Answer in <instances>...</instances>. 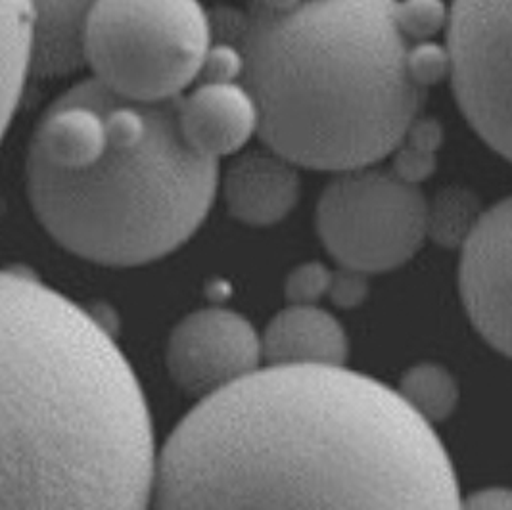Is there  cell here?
Instances as JSON below:
<instances>
[{
    "mask_svg": "<svg viewBox=\"0 0 512 510\" xmlns=\"http://www.w3.org/2000/svg\"><path fill=\"white\" fill-rule=\"evenodd\" d=\"M432 424L344 367H265L202 399L160 453L152 510H461Z\"/></svg>",
    "mask_w": 512,
    "mask_h": 510,
    "instance_id": "obj_1",
    "label": "cell"
},
{
    "mask_svg": "<svg viewBox=\"0 0 512 510\" xmlns=\"http://www.w3.org/2000/svg\"><path fill=\"white\" fill-rule=\"evenodd\" d=\"M0 294L2 510H152V420L112 336L22 271Z\"/></svg>",
    "mask_w": 512,
    "mask_h": 510,
    "instance_id": "obj_2",
    "label": "cell"
},
{
    "mask_svg": "<svg viewBox=\"0 0 512 510\" xmlns=\"http://www.w3.org/2000/svg\"><path fill=\"white\" fill-rule=\"evenodd\" d=\"M179 112L181 98L133 100L98 79L48 108L29 146L27 188L58 244L131 267L187 242L213 204L219 167L188 142Z\"/></svg>",
    "mask_w": 512,
    "mask_h": 510,
    "instance_id": "obj_3",
    "label": "cell"
},
{
    "mask_svg": "<svg viewBox=\"0 0 512 510\" xmlns=\"http://www.w3.org/2000/svg\"><path fill=\"white\" fill-rule=\"evenodd\" d=\"M396 0L254 4L246 81L265 144L296 165L353 171L396 152L419 116Z\"/></svg>",
    "mask_w": 512,
    "mask_h": 510,
    "instance_id": "obj_4",
    "label": "cell"
},
{
    "mask_svg": "<svg viewBox=\"0 0 512 510\" xmlns=\"http://www.w3.org/2000/svg\"><path fill=\"white\" fill-rule=\"evenodd\" d=\"M210 47L211 18L198 0H98L87 64L117 94L163 102L202 73Z\"/></svg>",
    "mask_w": 512,
    "mask_h": 510,
    "instance_id": "obj_5",
    "label": "cell"
},
{
    "mask_svg": "<svg viewBox=\"0 0 512 510\" xmlns=\"http://www.w3.org/2000/svg\"><path fill=\"white\" fill-rule=\"evenodd\" d=\"M317 231L342 267L365 275L392 271L428 236V202L419 185L394 171H344L319 200Z\"/></svg>",
    "mask_w": 512,
    "mask_h": 510,
    "instance_id": "obj_6",
    "label": "cell"
},
{
    "mask_svg": "<svg viewBox=\"0 0 512 510\" xmlns=\"http://www.w3.org/2000/svg\"><path fill=\"white\" fill-rule=\"evenodd\" d=\"M447 29L457 102L474 131L512 162V0H455Z\"/></svg>",
    "mask_w": 512,
    "mask_h": 510,
    "instance_id": "obj_7",
    "label": "cell"
},
{
    "mask_svg": "<svg viewBox=\"0 0 512 510\" xmlns=\"http://www.w3.org/2000/svg\"><path fill=\"white\" fill-rule=\"evenodd\" d=\"M167 371L192 397L208 399L259 371L263 342L256 328L229 309H200L173 328Z\"/></svg>",
    "mask_w": 512,
    "mask_h": 510,
    "instance_id": "obj_8",
    "label": "cell"
},
{
    "mask_svg": "<svg viewBox=\"0 0 512 510\" xmlns=\"http://www.w3.org/2000/svg\"><path fill=\"white\" fill-rule=\"evenodd\" d=\"M459 284L476 330L512 359V196L486 211L466 238Z\"/></svg>",
    "mask_w": 512,
    "mask_h": 510,
    "instance_id": "obj_9",
    "label": "cell"
},
{
    "mask_svg": "<svg viewBox=\"0 0 512 510\" xmlns=\"http://www.w3.org/2000/svg\"><path fill=\"white\" fill-rule=\"evenodd\" d=\"M179 114L188 142L213 160L238 152L259 131L256 98L236 81H204L181 98Z\"/></svg>",
    "mask_w": 512,
    "mask_h": 510,
    "instance_id": "obj_10",
    "label": "cell"
},
{
    "mask_svg": "<svg viewBox=\"0 0 512 510\" xmlns=\"http://www.w3.org/2000/svg\"><path fill=\"white\" fill-rule=\"evenodd\" d=\"M294 165L271 148L240 156L225 177L229 211L254 227L279 223L300 198V177Z\"/></svg>",
    "mask_w": 512,
    "mask_h": 510,
    "instance_id": "obj_11",
    "label": "cell"
},
{
    "mask_svg": "<svg viewBox=\"0 0 512 510\" xmlns=\"http://www.w3.org/2000/svg\"><path fill=\"white\" fill-rule=\"evenodd\" d=\"M267 367H344L348 338L334 315L315 303H290L261 336Z\"/></svg>",
    "mask_w": 512,
    "mask_h": 510,
    "instance_id": "obj_12",
    "label": "cell"
},
{
    "mask_svg": "<svg viewBox=\"0 0 512 510\" xmlns=\"http://www.w3.org/2000/svg\"><path fill=\"white\" fill-rule=\"evenodd\" d=\"M98 0H33L31 77H60L87 64V33Z\"/></svg>",
    "mask_w": 512,
    "mask_h": 510,
    "instance_id": "obj_13",
    "label": "cell"
},
{
    "mask_svg": "<svg viewBox=\"0 0 512 510\" xmlns=\"http://www.w3.org/2000/svg\"><path fill=\"white\" fill-rule=\"evenodd\" d=\"M35 37L33 0H4V125L18 110L31 70Z\"/></svg>",
    "mask_w": 512,
    "mask_h": 510,
    "instance_id": "obj_14",
    "label": "cell"
},
{
    "mask_svg": "<svg viewBox=\"0 0 512 510\" xmlns=\"http://www.w3.org/2000/svg\"><path fill=\"white\" fill-rule=\"evenodd\" d=\"M399 395L426 422L449 417L459 401L455 378L440 365L420 363L403 374Z\"/></svg>",
    "mask_w": 512,
    "mask_h": 510,
    "instance_id": "obj_15",
    "label": "cell"
},
{
    "mask_svg": "<svg viewBox=\"0 0 512 510\" xmlns=\"http://www.w3.org/2000/svg\"><path fill=\"white\" fill-rule=\"evenodd\" d=\"M442 125L436 119H415L394 152V173L419 185L436 169V152L442 146Z\"/></svg>",
    "mask_w": 512,
    "mask_h": 510,
    "instance_id": "obj_16",
    "label": "cell"
},
{
    "mask_svg": "<svg viewBox=\"0 0 512 510\" xmlns=\"http://www.w3.org/2000/svg\"><path fill=\"white\" fill-rule=\"evenodd\" d=\"M476 202L459 188H447L428 204V234L442 246L465 244L482 215H476Z\"/></svg>",
    "mask_w": 512,
    "mask_h": 510,
    "instance_id": "obj_17",
    "label": "cell"
},
{
    "mask_svg": "<svg viewBox=\"0 0 512 510\" xmlns=\"http://www.w3.org/2000/svg\"><path fill=\"white\" fill-rule=\"evenodd\" d=\"M443 0H401L396 4L397 25L407 39L426 41L449 25Z\"/></svg>",
    "mask_w": 512,
    "mask_h": 510,
    "instance_id": "obj_18",
    "label": "cell"
},
{
    "mask_svg": "<svg viewBox=\"0 0 512 510\" xmlns=\"http://www.w3.org/2000/svg\"><path fill=\"white\" fill-rule=\"evenodd\" d=\"M407 66L413 81L424 91L430 85L440 83L447 75H451V54L449 48L426 43L409 48Z\"/></svg>",
    "mask_w": 512,
    "mask_h": 510,
    "instance_id": "obj_19",
    "label": "cell"
},
{
    "mask_svg": "<svg viewBox=\"0 0 512 510\" xmlns=\"http://www.w3.org/2000/svg\"><path fill=\"white\" fill-rule=\"evenodd\" d=\"M246 75V47L211 41L200 77L213 83H233Z\"/></svg>",
    "mask_w": 512,
    "mask_h": 510,
    "instance_id": "obj_20",
    "label": "cell"
},
{
    "mask_svg": "<svg viewBox=\"0 0 512 510\" xmlns=\"http://www.w3.org/2000/svg\"><path fill=\"white\" fill-rule=\"evenodd\" d=\"M332 273L321 263H305L298 267L286 282V296L290 303H315L325 292H330Z\"/></svg>",
    "mask_w": 512,
    "mask_h": 510,
    "instance_id": "obj_21",
    "label": "cell"
},
{
    "mask_svg": "<svg viewBox=\"0 0 512 510\" xmlns=\"http://www.w3.org/2000/svg\"><path fill=\"white\" fill-rule=\"evenodd\" d=\"M367 275L353 271L348 267H342V271L332 275V284H330V296L332 302L340 307H353L357 303L363 302L369 290L367 284Z\"/></svg>",
    "mask_w": 512,
    "mask_h": 510,
    "instance_id": "obj_22",
    "label": "cell"
},
{
    "mask_svg": "<svg viewBox=\"0 0 512 510\" xmlns=\"http://www.w3.org/2000/svg\"><path fill=\"white\" fill-rule=\"evenodd\" d=\"M461 510H512V489L493 487L472 493Z\"/></svg>",
    "mask_w": 512,
    "mask_h": 510,
    "instance_id": "obj_23",
    "label": "cell"
},
{
    "mask_svg": "<svg viewBox=\"0 0 512 510\" xmlns=\"http://www.w3.org/2000/svg\"><path fill=\"white\" fill-rule=\"evenodd\" d=\"M302 2L303 0H256V6L267 10V12H273V14H284V12L294 10Z\"/></svg>",
    "mask_w": 512,
    "mask_h": 510,
    "instance_id": "obj_24",
    "label": "cell"
}]
</instances>
